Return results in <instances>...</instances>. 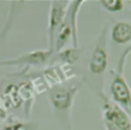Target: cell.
Returning a JSON list of instances; mask_svg holds the SVG:
<instances>
[{
	"instance_id": "1",
	"label": "cell",
	"mask_w": 131,
	"mask_h": 130,
	"mask_svg": "<svg viewBox=\"0 0 131 130\" xmlns=\"http://www.w3.org/2000/svg\"><path fill=\"white\" fill-rule=\"evenodd\" d=\"M131 54V44L128 45L120 54L116 69L111 70L110 98L121 106L128 115L131 113V88L126 80L125 68L127 59Z\"/></svg>"
},
{
	"instance_id": "2",
	"label": "cell",
	"mask_w": 131,
	"mask_h": 130,
	"mask_svg": "<svg viewBox=\"0 0 131 130\" xmlns=\"http://www.w3.org/2000/svg\"><path fill=\"white\" fill-rule=\"evenodd\" d=\"M98 95L101 99V113L104 129L131 130V119L129 115L121 106L115 103L103 90H101Z\"/></svg>"
},
{
	"instance_id": "3",
	"label": "cell",
	"mask_w": 131,
	"mask_h": 130,
	"mask_svg": "<svg viewBox=\"0 0 131 130\" xmlns=\"http://www.w3.org/2000/svg\"><path fill=\"white\" fill-rule=\"evenodd\" d=\"M82 81L71 84H60L49 88L48 100L53 111L58 113H68L71 116L75 98L80 90Z\"/></svg>"
},
{
	"instance_id": "4",
	"label": "cell",
	"mask_w": 131,
	"mask_h": 130,
	"mask_svg": "<svg viewBox=\"0 0 131 130\" xmlns=\"http://www.w3.org/2000/svg\"><path fill=\"white\" fill-rule=\"evenodd\" d=\"M107 32L108 25L105 24L97 37L95 46L92 50L90 60L88 62V72L92 75H101L105 73L108 66L107 51Z\"/></svg>"
},
{
	"instance_id": "5",
	"label": "cell",
	"mask_w": 131,
	"mask_h": 130,
	"mask_svg": "<svg viewBox=\"0 0 131 130\" xmlns=\"http://www.w3.org/2000/svg\"><path fill=\"white\" fill-rule=\"evenodd\" d=\"M53 52L49 49H38L18 55L14 58L0 60V67H20L30 69L31 67H40L51 59Z\"/></svg>"
},
{
	"instance_id": "6",
	"label": "cell",
	"mask_w": 131,
	"mask_h": 130,
	"mask_svg": "<svg viewBox=\"0 0 131 130\" xmlns=\"http://www.w3.org/2000/svg\"><path fill=\"white\" fill-rule=\"evenodd\" d=\"M69 0H54L50 1L49 4V13H48V26H47V39H48V48L53 52V43L54 35L61 23L63 21L67 10L69 7Z\"/></svg>"
},
{
	"instance_id": "7",
	"label": "cell",
	"mask_w": 131,
	"mask_h": 130,
	"mask_svg": "<svg viewBox=\"0 0 131 130\" xmlns=\"http://www.w3.org/2000/svg\"><path fill=\"white\" fill-rule=\"evenodd\" d=\"M0 102L7 112L16 110L23 105L17 93L16 83L10 82L0 88Z\"/></svg>"
},
{
	"instance_id": "8",
	"label": "cell",
	"mask_w": 131,
	"mask_h": 130,
	"mask_svg": "<svg viewBox=\"0 0 131 130\" xmlns=\"http://www.w3.org/2000/svg\"><path fill=\"white\" fill-rule=\"evenodd\" d=\"M85 1L83 0H74L70 1L68 10H67V17L69 19L71 30H72V46L79 47V39H78V15L79 11L84 4Z\"/></svg>"
},
{
	"instance_id": "9",
	"label": "cell",
	"mask_w": 131,
	"mask_h": 130,
	"mask_svg": "<svg viewBox=\"0 0 131 130\" xmlns=\"http://www.w3.org/2000/svg\"><path fill=\"white\" fill-rule=\"evenodd\" d=\"M111 39L118 45H125L131 42V24L126 20H118L111 28Z\"/></svg>"
},
{
	"instance_id": "10",
	"label": "cell",
	"mask_w": 131,
	"mask_h": 130,
	"mask_svg": "<svg viewBox=\"0 0 131 130\" xmlns=\"http://www.w3.org/2000/svg\"><path fill=\"white\" fill-rule=\"evenodd\" d=\"M17 93L20 98L21 104L24 106L25 117L28 119L31 115L36 94L32 88V85L29 81H21L17 83Z\"/></svg>"
},
{
	"instance_id": "11",
	"label": "cell",
	"mask_w": 131,
	"mask_h": 130,
	"mask_svg": "<svg viewBox=\"0 0 131 130\" xmlns=\"http://www.w3.org/2000/svg\"><path fill=\"white\" fill-rule=\"evenodd\" d=\"M70 41H72V30H71V26H70L69 19L66 14L63 21L61 23V25L59 26V28L57 29L54 35L53 53H56L62 50L63 48H66Z\"/></svg>"
},
{
	"instance_id": "12",
	"label": "cell",
	"mask_w": 131,
	"mask_h": 130,
	"mask_svg": "<svg viewBox=\"0 0 131 130\" xmlns=\"http://www.w3.org/2000/svg\"><path fill=\"white\" fill-rule=\"evenodd\" d=\"M81 55V49L79 47H66L62 50L53 53L51 56V61L53 63H62V64H69L72 66L75 62H77Z\"/></svg>"
},
{
	"instance_id": "13",
	"label": "cell",
	"mask_w": 131,
	"mask_h": 130,
	"mask_svg": "<svg viewBox=\"0 0 131 130\" xmlns=\"http://www.w3.org/2000/svg\"><path fill=\"white\" fill-rule=\"evenodd\" d=\"M29 82L31 83L32 88H33V90H34V92H35L36 95L37 94L44 93V92H46V91L49 90V87L46 84V82L44 81V79L41 76V74L31 77V79H30Z\"/></svg>"
},
{
	"instance_id": "14",
	"label": "cell",
	"mask_w": 131,
	"mask_h": 130,
	"mask_svg": "<svg viewBox=\"0 0 131 130\" xmlns=\"http://www.w3.org/2000/svg\"><path fill=\"white\" fill-rule=\"evenodd\" d=\"M100 4V6L111 12V13H116V12H120L124 9V1L121 0H100L98 2Z\"/></svg>"
},
{
	"instance_id": "15",
	"label": "cell",
	"mask_w": 131,
	"mask_h": 130,
	"mask_svg": "<svg viewBox=\"0 0 131 130\" xmlns=\"http://www.w3.org/2000/svg\"><path fill=\"white\" fill-rule=\"evenodd\" d=\"M31 127H32V124L25 123L17 119H11V120H8L0 128V130H32Z\"/></svg>"
},
{
	"instance_id": "16",
	"label": "cell",
	"mask_w": 131,
	"mask_h": 130,
	"mask_svg": "<svg viewBox=\"0 0 131 130\" xmlns=\"http://www.w3.org/2000/svg\"><path fill=\"white\" fill-rule=\"evenodd\" d=\"M6 118H7V111L4 109V106L0 102V124L2 122H4L6 120Z\"/></svg>"
},
{
	"instance_id": "17",
	"label": "cell",
	"mask_w": 131,
	"mask_h": 130,
	"mask_svg": "<svg viewBox=\"0 0 131 130\" xmlns=\"http://www.w3.org/2000/svg\"><path fill=\"white\" fill-rule=\"evenodd\" d=\"M126 3H128V4H129V6L131 7V0H128V1H126Z\"/></svg>"
},
{
	"instance_id": "18",
	"label": "cell",
	"mask_w": 131,
	"mask_h": 130,
	"mask_svg": "<svg viewBox=\"0 0 131 130\" xmlns=\"http://www.w3.org/2000/svg\"><path fill=\"white\" fill-rule=\"evenodd\" d=\"M129 117H130V119H131V113H130V114H129Z\"/></svg>"
}]
</instances>
